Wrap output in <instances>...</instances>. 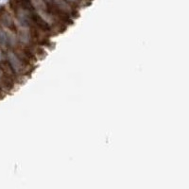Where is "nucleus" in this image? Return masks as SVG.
<instances>
[{
    "instance_id": "f257e3e1",
    "label": "nucleus",
    "mask_w": 189,
    "mask_h": 189,
    "mask_svg": "<svg viewBox=\"0 0 189 189\" xmlns=\"http://www.w3.org/2000/svg\"><path fill=\"white\" fill-rule=\"evenodd\" d=\"M8 56H9L10 63H11V67L14 68V72L20 73L21 71H23V62H21L20 59L15 55V53H14V52H10Z\"/></svg>"
},
{
    "instance_id": "f03ea898",
    "label": "nucleus",
    "mask_w": 189,
    "mask_h": 189,
    "mask_svg": "<svg viewBox=\"0 0 189 189\" xmlns=\"http://www.w3.org/2000/svg\"><path fill=\"white\" fill-rule=\"evenodd\" d=\"M67 1H70V2H73V3H76V2H79L80 0H67Z\"/></svg>"
}]
</instances>
